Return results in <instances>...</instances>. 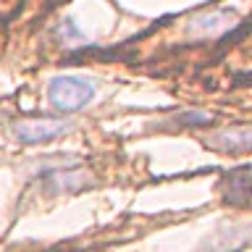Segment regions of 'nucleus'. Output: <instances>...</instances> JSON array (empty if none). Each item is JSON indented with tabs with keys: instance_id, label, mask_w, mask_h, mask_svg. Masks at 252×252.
Here are the masks:
<instances>
[{
	"instance_id": "obj_4",
	"label": "nucleus",
	"mask_w": 252,
	"mask_h": 252,
	"mask_svg": "<svg viewBox=\"0 0 252 252\" xmlns=\"http://www.w3.org/2000/svg\"><path fill=\"white\" fill-rule=\"evenodd\" d=\"M234 27V13L228 8H213V11H200L189 21V32L197 37H218L226 29Z\"/></svg>"
},
{
	"instance_id": "obj_1",
	"label": "nucleus",
	"mask_w": 252,
	"mask_h": 252,
	"mask_svg": "<svg viewBox=\"0 0 252 252\" xmlns=\"http://www.w3.org/2000/svg\"><path fill=\"white\" fill-rule=\"evenodd\" d=\"M47 97H50V105L61 113H76L92 102L94 84L82 76H55L47 87Z\"/></svg>"
},
{
	"instance_id": "obj_2",
	"label": "nucleus",
	"mask_w": 252,
	"mask_h": 252,
	"mask_svg": "<svg viewBox=\"0 0 252 252\" xmlns=\"http://www.w3.org/2000/svg\"><path fill=\"white\" fill-rule=\"evenodd\" d=\"M42 176H47V184L55 192H76L92 184V179L87 176V171H82V163L76 158H63V163L58 165H47L42 168Z\"/></svg>"
},
{
	"instance_id": "obj_3",
	"label": "nucleus",
	"mask_w": 252,
	"mask_h": 252,
	"mask_svg": "<svg viewBox=\"0 0 252 252\" xmlns=\"http://www.w3.org/2000/svg\"><path fill=\"white\" fill-rule=\"evenodd\" d=\"M66 129H68V121H63V118H29V121H19L13 126L16 139L27 142V145L55 139Z\"/></svg>"
},
{
	"instance_id": "obj_5",
	"label": "nucleus",
	"mask_w": 252,
	"mask_h": 252,
	"mask_svg": "<svg viewBox=\"0 0 252 252\" xmlns=\"http://www.w3.org/2000/svg\"><path fill=\"white\" fill-rule=\"evenodd\" d=\"M208 145L216 150H228V153H239V150L252 147V126H239V129H220L208 139Z\"/></svg>"
},
{
	"instance_id": "obj_6",
	"label": "nucleus",
	"mask_w": 252,
	"mask_h": 252,
	"mask_svg": "<svg viewBox=\"0 0 252 252\" xmlns=\"http://www.w3.org/2000/svg\"><path fill=\"white\" fill-rule=\"evenodd\" d=\"M181 121L184 124H205V121H210V116L208 113H184Z\"/></svg>"
}]
</instances>
